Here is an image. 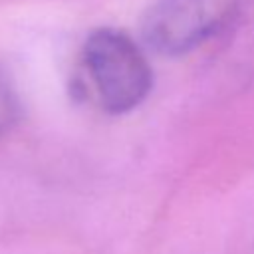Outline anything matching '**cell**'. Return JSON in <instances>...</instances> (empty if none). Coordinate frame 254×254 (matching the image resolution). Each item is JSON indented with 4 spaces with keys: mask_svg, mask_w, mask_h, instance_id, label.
Wrapping results in <instances>:
<instances>
[{
    "mask_svg": "<svg viewBox=\"0 0 254 254\" xmlns=\"http://www.w3.org/2000/svg\"><path fill=\"white\" fill-rule=\"evenodd\" d=\"M230 32H234L230 50L236 65L246 69V73L254 71V0H250L246 6L242 4L234 24L230 26Z\"/></svg>",
    "mask_w": 254,
    "mask_h": 254,
    "instance_id": "3",
    "label": "cell"
},
{
    "mask_svg": "<svg viewBox=\"0 0 254 254\" xmlns=\"http://www.w3.org/2000/svg\"><path fill=\"white\" fill-rule=\"evenodd\" d=\"M20 115V101L18 95L6 77V73L0 69V137L6 135Z\"/></svg>",
    "mask_w": 254,
    "mask_h": 254,
    "instance_id": "4",
    "label": "cell"
},
{
    "mask_svg": "<svg viewBox=\"0 0 254 254\" xmlns=\"http://www.w3.org/2000/svg\"><path fill=\"white\" fill-rule=\"evenodd\" d=\"M81 69L97 105L113 115L139 107L153 85V69L137 42L115 28L93 30L81 46Z\"/></svg>",
    "mask_w": 254,
    "mask_h": 254,
    "instance_id": "1",
    "label": "cell"
},
{
    "mask_svg": "<svg viewBox=\"0 0 254 254\" xmlns=\"http://www.w3.org/2000/svg\"><path fill=\"white\" fill-rule=\"evenodd\" d=\"M242 0H157L143 14V44L161 56H183L230 30Z\"/></svg>",
    "mask_w": 254,
    "mask_h": 254,
    "instance_id": "2",
    "label": "cell"
}]
</instances>
